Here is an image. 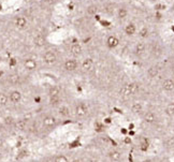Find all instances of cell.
<instances>
[{
	"label": "cell",
	"mask_w": 174,
	"mask_h": 162,
	"mask_svg": "<svg viewBox=\"0 0 174 162\" xmlns=\"http://www.w3.org/2000/svg\"><path fill=\"white\" fill-rule=\"evenodd\" d=\"M82 52H83V48H82V46L78 43H74L70 47V53L72 54L73 56H80L82 54Z\"/></svg>",
	"instance_id": "2e32d148"
},
{
	"label": "cell",
	"mask_w": 174,
	"mask_h": 162,
	"mask_svg": "<svg viewBox=\"0 0 174 162\" xmlns=\"http://www.w3.org/2000/svg\"><path fill=\"white\" fill-rule=\"evenodd\" d=\"M127 15H128V11L126 10L125 8H121V9H118L117 11V17L119 19H124V18H126Z\"/></svg>",
	"instance_id": "cb8c5ba5"
},
{
	"label": "cell",
	"mask_w": 174,
	"mask_h": 162,
	"mask_svg": "<svg viewBox=\"0 0 174 162\" xmlns=\"http://www.w3.org/2000/svg\"><path fill=\"white\" fill-rule=\"evenodd\" d=\"M9 95V100H10V103L13 104V105H16V104H19L23 100V95L19 90L17 89H13L11 90Z\"/></svg>",
	"instance_id": "3957f363"
},
{
	"label": "cell",
	"mask_w": 174,
	"mask_h": 162,
	"mask_svg": "<svg viewBox=\"0 0 174 162\" xmlns=\"http://www.w3.org/2000/svg\"><path fill=\"white\" fill-rule=\"evenodd\" d=\"M142 162H154L153 160H150V159H146V160H144V161H142Z\"/></svg>",
	"instance_id": "8d00e7d4"
},
{
	"label": "cell",
	"mask_w": 174,
	"mask_h": 162,
	"mask_svg": "<svg viewBox=\"0 0 174 162\" xmlns=\"http://www.w3.org/2000/svg\"><path fill=\"white\" fill-rule=\"evenodd\" d=\"M159 74V68L157 66L150 67V69L147 70V75L150 76V78H154Z\"/></svg>",
	"instance_id": "603a6c76"
},
{
	"label": "cell",
	"mask_w": 174,
	"mask_h": 162,
	"mask_svg": "<svg viewBox=\"0 0 174 162\" xmlns=\"http://www.w3.org/2000/svg\"><path fill=\"white\" fill-rule=\"evenodd\" d=\"M14 25L19 29H25L27 25H28V21L25 18L24 16H17L15 18V21H14Z\"/></svg>",
	"instance_id": "ba28073f"
},
{
	"label": "cell",
	"mask_w": 174,
	"mask_h": 162,
	"mask_svg": "<svg viewBox=\"0 0 174 162\" xmlns=\"http://www.w3.org/2000/svg\"><path fill=\"white\" fill-rule=\"evenodd\" d=\"M139 35H140V37H141V38L145 39V38H147L148 35H150V30H148L147 28H146V27H143L142 29L140 30Z\"/></svg>",
	"instance_id": "83f0119b"
},
{
	"label": "cell",
	"mask_w": 174,
	"mask_h": 162,
	"mask_svg": "<svg viewBox=\"0 0 174 162\" xmlns=\"http://www.w3.org/2000/svg\"><path fill=\"white\" fill-rule=\"evenodd\" d=\"M24 67L26 68L27 70H29V71H32V70H36L37 69V61L35 59H26L24 61Z\"/></svg>",
	"instance_id": "9a60e30c"
},
{
	"label": "cell",
	"mask_w": 174,
	"mask_h": 162,
	"mask_svg": "<svg viewBox=\"0 0 174 162\" xmlns=\"http://www.w3.org/2000/svg\"><path fill=\"white\" fill-rule=\"evenodd\" d=\"M162 89L166 91L174 90V80L173 78H166L162 82Z\"/></svg>",
	"instance_id": "8fae6325"
},
{
	"label": "cell",
	"mask_w": 174,
	"mask_h": 162,
	"mask_svg": "<svg viewBox=\"0 0 174 162\" xmlns=\"http://www.w3.org/2000/svg\"><path fill=\"white\" fill-rule=\"evenodd\" d=\"M58 126V119L53 114H45L41 117V127L45 131H53Z\"/></svg>",
	"instance_id": "6da1fadb"
},
{
	"label": "cell",
	"mask_w": 174,
	"mask_h": 162,
	"mask_svg": "<svg viewBox=\"0 0 174 162\" xmlns=\"http://www.w3.org/2000/svg\"><path fill=\"white\" fill-rule=\"evenodd\" d=\"M57 111H58L59 116H61L62 118H68L71 114V111H70V107L66 104H59L57 107Z\"/></svg>",
	"instance_id": "52a82bcc"
},
{
	"label": "cell",
	"mask_w": 174,
	"mask_h": 162,
	"mask_svg": "<svg viewBox=\"0 0 174 162\" xmlns=\"http://www.w3.org/2000/svg\"><path fill=\"white\" fill-rule=\"evenodd\" d=\"M105 12L107 13H109V14H111V13H113V11H114V7H113L112 4H107V7H105Z\"/></svg>",
	"instance_id": "1f68e13d"
},
{
	"label": "cell",
	"mask_w": 174,
	"mask_h": 162,
	"mask_svg": "<svg viewBox=\"0 0 174 162\" xmlns=\"http://www.w3.org/2000/svg\"><path fill=\"white\" fill-rule=\"evenodd\" d=\"M70 162H84V161L82 159H80V158H75V159L71 160Z\"/></svg>",
	"instance_id": "e575fe53"
},
{
	"label": "cell",
	"mask_w": 174,
	"mask_h": 162,
	"mask_svg": "<svg viewBox=\"0 0 174 162\" xmlns=\"http://www.w3.org/2000/svg\"><path fill=\"white\" fill-rule=\"evenodd\" d=\"M93 66H94V62H93V60H91L90 58H86L85 60H83V62H82V69L85 72L89 71V70L93 68Z\"/></svg>",
	"instance_id": "d6986e66"
},
{
	"label": "cell",
	"mask_w": 174,
	"mask_h": 162,
	"mask_svg": "<svg viewBox=\"0 0 174 162\" xmlns=\"http://www.w3.org/2000/svg\"><path fill=\"white\" fill-rule=\"evenodd\" d=\"M28 126H29V122L28 120L25 119V118H21V119H15L13 124V129L19 132H24V131L28 130Z\"/></svg>",
	"instance_id": "277c9868"
},
{
	"label": "cell",
	"mask_w": 174,
	"mask_h": 162,
	"mask_svg": "<svg viewBox=\"0 0 174 162\" xmlns=\"http://www.w3.org/2000/svg\"><path fill=\"white\" fill-rule=\"evenodd\" d=\"M173 80H174V78H173Z\"/></svg>",
	"instance_id": "74e56055"
},
{
	"label": "cell",
	"mask_w": 174,
	"mask_h": 162,
	"mask_svg": "<svg viewBox=\"0 0 174 162\" xmlns=\"http://www.w3.org/2000/svg\"><path fill=\"white\" fill-rule=\"evenodd\" d=\"M95 128H97V130H101V128H102V125L101 124H97V125H95Z\"/></svg>",
	"instance_id": "d590c367"
},
{
	"label": "cell",
	"mask_w": 174,
	"mask_h": 162,
	"mask_svg": "<svg viewBox=\"0 0 174 162\" xmlns=\"http://www.w3.org/2000/svg\"><path fill=\"white\" fill-rule=\"evenodd\" d=\"M86 12H87L88 15H96V13L98 12V7L95 4L89 5L88 8H87V10H86Z\"/></svg>",
	"instance_id": "484cf974"
},
{
	"label": "cell",
	"mask_w": 174,
	"mask_h": 162,
	"mask_svg": "<svg viewBox=\"0 0 174 162\" xmlns=\"http://www.w3.org/2000/svg\"><path fill=\"white\" fill-rule=\"evenodd\" d=\"M45 2L47 3V4L52 5V4H55L56 2H58V0H45Z\"/></svg>",
	"instance_id": "d6a6232c"
},
{
	"label": "cell",
	"mask_w": 174,
	"mask_h": 162,
	"mask_svg": "<svg viewBox=\"0 0 174 162\" xmlns=\"http://www.w3.org/2000/svg\"><path fill=\"white\" fill-rule=\"evenodd\" d=\"M21 75L17 74V73H12V74H10L8 76V82L13 86L19 85V83H21Z\"/></svg>",
	"instance_id": "7c38bea8"
},
{
	"label": "cell",
	"mask_w": 174,
	"mask_h": 162,
	"mask_svg": "<svg viewBox=\"0 0 174 162\" xmlns=\"http://www.w3.org/2000/svg\"><path fill=\"white\" fill-rule=\"evenodd\" d=\"M128 86H129L130 95H134V93L139 90V88H140V85H138L137 83H131V84H129Z\"/></svg>",
	"instance_id": "4316f807"
},
{
	"label": "cell",
	"mask_w": 174,
	"mask_h": 162,
	"mask_svg": "<svg viewBox=\"0 0 174 162\" xmlns=\"http://www.w3.org/2000/svg\"><path fill=\"white\" fill-rule=\"evenodd\" d=\"M33 42H35V45H37L38 47H43V46L45 45V38L43 37L42 35H38L37 37L35 38V40H33Z\"/></svg>",
	"instance_id": "7402d4cb"
},
{
	"label": "cell",
	"mask_w": 174,
	"mask_h": 162,
	"mask_svg": "<svg viewBox=\"0 0 174 162\" xmlns=\"http://www.w3.org/2000/svg\"><path fill=\"white\" fill-rule=\"evenodd\" d=\"M107 156H109V158L111 159V161H113V162H119L121 160V158H123V154H121L119 150H117V149L111 150Z\"/></svg>",
	"instance_id": "9c48e42d"
},
{
	"label": "cell",
	"mask_w": 174,
	"mask_h": 162,
	"mask_svg": "<svg viewBox=\"0 0 174 162\" xmlns=\"http://www.w3.org/2000/svg\"><path fill=\"white\" fill-rule=\"evenodd\" d=\"M14 121H15V119H14L12 116H7L4 118V124L7 126H11V127H13Z\"/></svg>",
	"instance_id": "f1b7e54d"
},
{
	"label": "cell",
	"mask_w": 174,
	"mask_h": 162,
	"mask_svg": "<svg viewBox=\"0 0 174 162\" xmlns=\"http://www.w3.org/2000/svg\"><path fill=\"white\" fill-rule=\"evenodd\" d=\"M156 118H157V117H156V114L152 111L146 112L144 114V116H143V119H144V121L146 122V124H153V122L156 121Z\"/></svg>",
	"instance_id": "5bb4252c"
},
{
	"label": "cell",
	"mask_w": 174,
	"mask_h": 162,
	"mask_svg": "<svg viewBox=\"0 0 174 162\" xmlns=\"http://www.w3.org/2000/svg\"><path fill=\"white\" fill-rule=\"evenodd\" d=\"M57 59V54L54 51H46L45 53L43 54V62L48 66H52V64H56Z\"/></svg>",
	"instance_id": "5b68a950"
},
{
	"label": "cell",
	"mask_w": 174,
	"mask_h": 162,
	"mask_svg": "<svg viewBox=\"0 0 174 162\" xmlns=\"http://www.w3.org/2000/svg\"><path fill=\"white\" fill-rule=\"evenodd\" d=\"M10 104L9 95L4 91H0V107H5Z\"/></svg>",
	"instance_id": "4fadbf2b"
},
{
	"label": "cell",
	"mask_w": 174,
	"mask_h": 162,
	"mask_svg": "<svg viewBox=\"0 0 174 162\" xmlns=\"http://www.w3.org/2000/svg\"><path fill=\"white\" fill-rule=\"evenodd\" d=\"M52 162H70V160L64 154H58L54 156Z\"/></svg>",
	"instance_id": "ffe728a7"
},
{
	"label": "cell",
	"mask_w": 174,
	"mask_h": 162,
	"mask_svg": "<svg viewBox=\"0 0 174 162\" xmlns=\"http://www.w3.org/2000/svg\"><path fill=\"white\" fill-rule=\"evenodd\" d=\"M152 53H153L154 55H156V54H159V53H160V47H159L158 44H154L153 47H152Z\"/></svg>",
	"instance_id": "4dcf8cb0"
},
{
	"label": "cell",
	"mask_w": 174,
	"mask_h": 162,
	"mask_svg": "<svg viewBox=\"0 0 174 162\" xmlns=\"http://www.w3.org/2000/svg\"><path fill=\"white\" fill-rule=\"evenodd\" d=\"M61 93V88L59 87L58 85H53L50 87L48 89V98L52 97H59Z\"/></svg>",
	"instance_id": "30bf717a"
},
{
	"label": "cell",
	"mask_w": 174,
	"mask_h": 162,
	"mask_svg": "<svg viewBox=\"0 0 174 162\" xmlns=\"http://www.w3.org/2000/svg\"><path fill=\"white\" fill-rule=\"evenodd\" d=\"M167 113H168L169 115H173L174 114V103L169 104V105L167 107Z\"/></svg>",
	"instance_id": "f546056e"
},
{
	"label": "cell",
	"mask_w": 174,
	"mask_h": 162,
	"mask_svg": "<svg viewBox=\"0 0 174 162\" xmlns=\"http://www.w3.org/2000/svg\"><path fill=\"white\" fill-rule=\"evenodd\" d=\"M78 61L75 60V59H73V58L67 59V60L64 61V70H66V71H68V72L75 71V70L78 69Z\"/></svg>",
	"instance_id": "8992f818"
},
{
	"label": "cell",
	"mask_w": 174,
	"mask_h": 162,
	"mask_svg": "<svg viewBox=\"0 0 174 162\" xmlns=\"http://www.w3.org/2000/svg\"><path fill=\"white\" fill-rule=\"evenodd\" d=\"M74 113H75V115H76V117H78V118H85V117L88 115L89 109L86 103L80 102V103H78L75 105Z\"/></svg>",
	"instance_id": "7a4b0ae2"
},
{
	"label": "cell",
	"mask_w": 174,
	"mask_h": 162,
	"mask_svg": "<svg viewBox=\"0 0 174 162\" xmlns=\"http://www.w3.org/2000/svg\"><path fill=\"white\" fill-rule=\"evenodd\" d=\"M131 111L133 112V113H140V112L143 111V105L140 103V102H135V103L132 104Z\"/></svg>",
	"instance_id": "d4e9b609"
},
{
	"label": "cell",
	"mask_w": 174,
	"mask_h": 162,
	"mask_svg": "<svg viewBox=\"0 0 174 162\" xmlns=\"http://www.w3.org/2000/svg\"><path fill=\"white\" fill-rule=\"evenodd\" d=\"M107 44L110 48H115L116 46H118V44H119V40H118L115 36H110V37L107 38Z\"/></svg>",
	"instance_id": "ac0fdd59"
},
{
	"label": "cell",
	"mask_w": 174,
	"mask_h": 162,
	"mask_svg": "<svg viewBox=\"0 0 174 162\" xmlns=\"http://www.w3.org/2000/svg\"><path fill=\"white\" fill-rule=\"evenodd\" d=\"M135 31H137L135 25L132 24V23H130V24H128L126 27H125V33H126L127 36H129V37L133 36L134 33H135Z\"/></svg>",
	"instance_id": "44dd1931"
},
{
	"label": "cell",
	"mask_w": 174,
	"mask_h": 162,
	"mask_svg": "<svg viewBox=\"0 0 174 162\" xmlns=\"http://www.w3.org/2000/svg\"><path fill=\"white\" fill-rule=\"evenodd\" d=\"M145 52H146V44L144 42L138 43L135 47H134V53L137 54L138 56H142Z\"/></svg>",
	"instance_id": "e0dca14e"
},
{
	"label": "cell",
	"mask_w": 174,
	"mask_h": 162,
	"mask_svg": "<svg viewBox=\"0 0 174 162\" xmlns=\"http://www.w3.org/2000/svg\"><path fill=\"white\" fill-rule=\"evenodd\" d=\"M174 145V138H169L168 141V146H173Z\"/></svg>",
	"instance_id": "836d02e7"
}]
</instances>
